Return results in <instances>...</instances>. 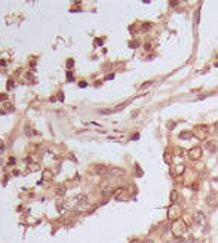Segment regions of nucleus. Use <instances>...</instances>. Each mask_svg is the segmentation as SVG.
<instances>
[{"label":"nucleus","mask_w":218,"mask_h":243,"mask_svg":"<svg viewBox=\"0 0 218 243\" xmlns=\"http://www.w3.org/2000/svg\"><path fill=\"white\" fill-rule=\"evenodd\" d=\"M171 230H172V234L177 239H183L184 234H186V231H187V224L184 221H181V220H177V221L172 222Z\"/></svg>","instance_id":"obj_1"},{"label":"nucleus","mask_w":218,"mask_h":243,"mask_svg":"<svg viewBox=\"0 0 218 243\" xmlns=\"http://www.w3.org/2000/svg\"><path fill=\"white\" fill-rule=\"evenodd\" d=\"M181 213H183V211H181V206H178V204H172V206L168 209V220L169 221H177V220H179V216H181Z\"/></svg>","instance_id":"obj_2"},{"label":"nucleus","mask_w":218,"mask_h":243,"mask_svg":"<svg viewBox=\"0 0 218 243\" xmlns=\"http://www.w3.org/2000/svg\"><path fill=\"white\" fill-rule=\"evenodd\" d=\"M191 132H193V135L197 136L199 139H205V138H206V135H208V132H209V129H208L206 126L202 125V126H196L195 131H191Z\"/></svg>","instance_id":"obj_3"},{"label":"nucleus","mask_w":218,"mask_h":243,"mask_svg":"<svg viewBox=\"0 0 218 243\" xmlns=\"http://www.w3.org/2000/svg\"><path fill=\"white\" fill-rule=\"evenodd\" d=\"M191 220H193V222H196L199 225H205V224H206V216H205L203 212H195L193 215H191Z\"/></svg>","instance_id":"obj_4"},{"label":"nucleus","mask_w":218,"mask_h":243,"mask_svg":"<svg viewBox=\"0 0 218 243\" xmlns=\"http://www.w3.org/2000/svg\"><path fill=\"white\" fill-rule=\"evenodd\" d=\"M188 157L191 160H199L202 157V148L200 147H193L190 151H188Z\"/></svg>","instance_id":"obj_5"},{"label":"nucleus","mask_w":218,"mask_h":243,"mask_svg":"<svg viewBox=\"0 0 218 243\" xmlns=\"http://www.w3.org/2000/svg\"><path fill=\"white\" fill-rule=\"evenodd\" d=\"M94 171H95L97 175H107L108 168H107L106 165H95V166H94Z\"/></svg>","instance_id":"obj_6"},{"label":"nucleus","mask_w":218,"mask_h":243,"mask_svg":"<svg viewBox=\"0 0 218 243\" xmlns=\"http://www.w3.org/2000/svg\"><path fill=\"white\" fill-rule=\"evenodd\" d=\"M205 148H208L211 153H217L218 151V142L215 141V139H212V141H206L205 142Z\"/></svg>","instance_id":"obj_7"},{"label":"nucleus","mask_w":218,"mask_h":243,"mask_svg":"<svg viewBox=\"0 0 218 243\" xmlns=\"http://www.w3.org/2000/svg\"><path fill=\"white\" fill-rule=\"evenodd\" d=\"M74 203L77 204V206H85V204H88V196L85 194H80L74 199Z\"/></svg>","instance_id":"obj_8"},{"label":"nucleus","mask_w":218,"mask_h":243,"mask_svg":"<svg viewBox=\"0 0 218 243\" xmlns=\"http://www.w3.org/2000/svg\"><path fill=\"white\" fill-rule=\"evenodd\" d=\"M193 132L191 131H183V132H179V139H190V138H193Z\"/></svg>","instance_id":"obj_9"},{"label":"nucleus","mask_w":218,"mask_h":243,"mask_svg":"<svg viewBox=\"0 0 218 243\" xmlns=\"http://www.w3.org/2000/svg\"><path fill=\"white\" fill-rule=\"evenodd\" d=\"M101 194H102V197H110V196L114 194V190L111 187H107V188H104V190L101 191Z\"/></svg>","instance_id":"obj_10"},{"label":"nucleus","mask_w":218,"mask_h":243,"mask_svg":"<svg viewBox=\"0 0 218 243\" xmlns=\"http://www.w3.org/2000/svg\"><path fill=\"white\" fill-rule=\"evenodd\" d=\"M43 180L45 181H50V180H52V172H50L49 169L43 171Z\"/></svg>","instance_id":"obj_11"},{"label":"nucleus","mask_w":218,"mask_h":243,"mask_svg":"<svg viewBox=\"0 0 218 243\" xmlns=\"http://www.w3.org/2000/svg\"><path fill=\"white\" fill-rule=\"evenodd\" d=\"M67 191V187L66 185H58V188H57V194L58 196H62L64 193Z\"/></svg>","instance_id":"obj_12"},{"label":"nucleus","mask_w":218,"mask_h":243,"mask_svg":"<svg viewBox=\"0 0 218 243\" xmlns=\"http://www.w3.org/2000/svg\"><path fill=\"white\" fill-rule=\"evenodd\" d=\"M184 169H186V166H184V165H178L177 168H175V173H177V175H183Z\"/></svg>","instance_id":"obj_13"},{"label":"nucleus","mask_w":218,"mask_h":243,"mask_svg":"<svg viewBox=\"0 0 218 243\" xmlns=\"http://www.w3.org/2000/svg\"><path fill=\"white\" fill-rule=\"evenodd\" d=\"M110 172H111L113 175H125V171H123V169H117V168H113Z\"/></svg>","instance_id":"obj_14"},{"label":"nucleus","mask_w":218,"mask_h":243,"mask_svg":"<svg viewBox=\"0 0 218 243\" xmlns=\"http://www.w3.org/2000/svg\"><path fill=\"white\" fill-rule=\"evenodd\" d=\"M177 200H178V193H177V190H172L171 191V202L175 203Z\"/></svg>","instance_id":"obj_15"},{"label":"nucleus","mask_w":218,"mask_h":243,"mask_svg":"<svg viewBox=\"0 0 218 243\" xmlns=\"http://www.w3.org/2000/svg\"><path fill=\"white\" fill-rule=\"evenodd\" d=\"M163 159H165V160H166V163H171V156H169V154H168V153H166V154H165V156H163Z\"/></svg>","instance_id":"obj_16"},{"label":"nucleus","mask_w":218,"mask_h":243,"mask_svg":"<svg viewBox=\"0 0 218 243\" xmlns=\"http://www.w3.org/2000/svg\"><path fill=\"white\" fill-rule=\"evenodd\" d=\"M143 175V171H139V166H137V176H141Z\"/></svg>","instance_id":"obj_17"},{"label":"nucleus","mask_w":218,"mask_h":243,"mask_svg":"<svg viewBox=\"0 0 218 243\" xmlns=\"http://www.w3.org/2000/svg\"><path fill=\"white\" fill-rule=\"evenodd\" d=\"M151 83H153V82H147V83H144V85H143V86H141V87H139V89H144V87H147V86H150V85H151Z\"/></svg>","instance_id":"obj_18"},{"label":"nucleus","mask_w":218,"mask_h":243,"mask_svg":"<svg viewBox=\"0 0 218 243\" xmlns=\"http://www.w3.org/2000/svg\"><path fill=\"white\" fill-rule=\"evenodd\" d=\"M150 27H151V25H150V24H144V25H143V30H148Z\"/></svg>","instance_id":"obj_19"},{"label":"nucleus","mask_w":218,"mask_h":243,"mask_svg":"<svg viewBox=\"0 0 218 243\" xmlns=\"http://www.w3.org/2000/svg\"><path fill=\"white\" fill-rule=\"evenodd\" d=\"M67 79H68L70 82L73 80V74H71V73H67Z\"/></svg>","instance_id":"obj_20"},{"label":"nucleus","mask_w":218,"mask_h":243,"mask_svg":"<svg viewBox=\"0 0 218 243\" xmlns=\"http://www.w3.org/2000/svg\"><path fill=\"white\" fill-rule=\"evenodd\" d=\"M137 46H138L137 42H132V43H131V47H137Z\"/></svg>","instance_id":"obj_21"},{"label":"nucleus","mask_w":218,"mask_h":243,"mask_svg":"<svg viewBox=\"0 0 218 243\" xmlns=\"http://www.w3.org/2000/svg\"><path fill=\"white\" fill-rule=\"evenodd\" d=\"M150 47H151V46H150V43H146V46H144V49H146V50H148Z\"/></svg>","instance_id":"obj_22"},{"label":"nucleus","mask_w":218,"mask_h":243,"mask_svg":"<svg viewBox=\"0 0 218 243\" xmlns=\"http://www.w3.org/2000/svg\"><path fill=\"white\" fill-rule=\"evenodd\" d=\"M67 64H68V67H73V59H70Z\"/></svg>","instance_id":"obj_23"}]
</instances>
